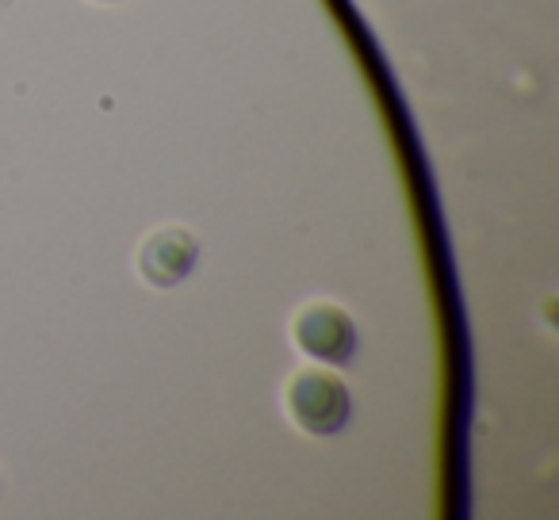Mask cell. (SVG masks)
<instances>
[{
	"label": "cell",
	"mask_w": 559,
	"mask_h": 520,
	"mask_svg": "<svg viewBox=\"0 0 559 520\" xmlns=\"http://www.w3.org/2000/svg\"><path fill=\"white\" fill-rule=\"evenodd\" d=\"M288 406H292V418L314 436L337 433L349 421V390L326 372L296 375V383L288 390Z\"/></svg>",
	"instance_id": "obj_1"
},
{
	"label": "cell",
	"mask_w": 559,
	"mask_h": 520,
	"mask_svg": "<svg viewBox=\"0 0 559 520\" xmlns=\"http://www.w3.org/2000/svg\"><path fill=\"white\" fill-rule=\"evenodd\" d=\"M296 344L314 360L345 364V360H353V349H357V329H353L345 311H337L330 303H314L296 318Z\"/></svg>",
	"instance_id": "obj_2"
},
{
	"label": "cell",
	"mask_w": 559,
	"mask_h": 520,
	"mask_svg": "<svg viewBox=\"0 0 559 520\" xmlns=\"http://www.w3.org/2000/svg\"><path fill=\"white\" fill-rule=\"evenodd\" d=\"M195 256H200V245L188 230H157L146 238L139 253V268L154 288H177L188 273L195 268Z\"/></svg>",
	"instance_id": "obj_3"
}]
</instances>
